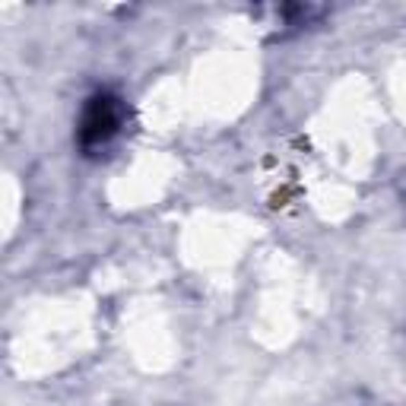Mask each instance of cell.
Listing matches in <instances>:
<instances>
[{
  "label": "cell",
  "instance_id": "cell-1",
  "mask_svg": "<svg viewBox=\"0 0 406 406\" xmlns=\"http://www.w3.org/2000/svg\"><path fill=\"white\" fill-rule=\"evenodd\" d=\"M124 124V102L114 92H95L92 99L83 108V118H79V147L83 149H95L105 147L108 140L121 130Z\"/></svg>",
  "mask_w": 406,
  "mask_h": 406
}]
</instances>
